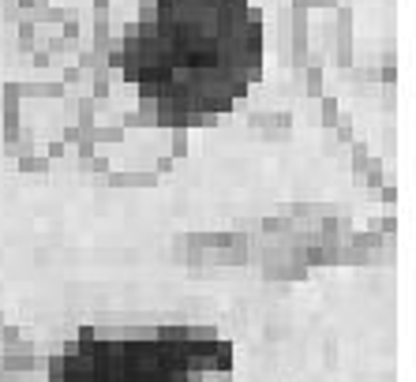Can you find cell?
Masks as SVG:
<instances>
[{
	"label": "cell",
	"instance_id": "1",
	"mask_svg": "<svg viewBox=\"0 0 416 382\" xmlns=\"http://www.w3.org/2000/svg\"><path fill=\"white\" fill-rule=\"evenodd\" d=\"M263 19L255 0H154L121 49L135 102L165 128L210 124L259 83Z\"/></svg>",
	"mask_w": 416,
	"mask_h": 382
},
{
	"label": "cell",
	"instance_id": "2",
	"mask_svg": "<svg viewBox=\"0 0 416 382\" xmlns=\"http://www.w3.org/2000/svg\"><path fill=\"white\" fill-rule=\"evenodd\" d=\"M233 364L229 341L195 326L102 334L83 326L49 364V382H214Z\"/></svg>",
	"mask_w": 416,
	"mask_h": 382
}]
</instances>
